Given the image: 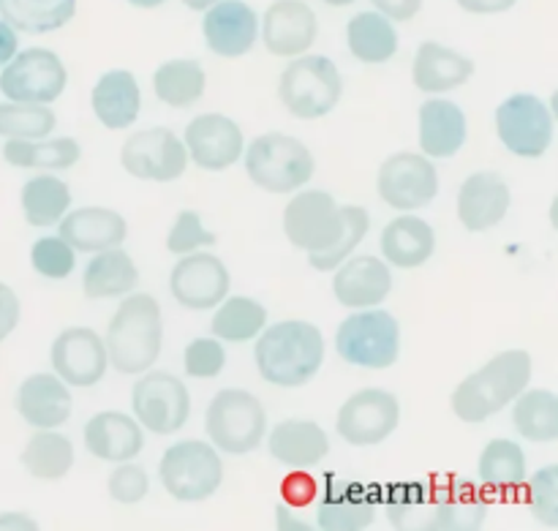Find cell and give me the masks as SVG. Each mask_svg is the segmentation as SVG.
I'll use <instances>...</instances> for the list:
<instances>
[{"mask_svg": "<svg viewBox=\"0 0 558 531\" xmlns=\"http://www.w3.org/2000/svg\"><path fill=\"white\" fill-rule=\"evenodd\" d=\"M480 480L496 496H510L526 483V456L510 439H494L480 456Z\"/></svg>", "mask_w": 558, "mask_h": 531, "instance_id": "cell-36", "label": "cell"}, {"mask_svg": "<svg viewBox=\"0 0 558 531\" xmlns=\"http://www.w3.org/2000/svg\"><path fill=\"white\" fill-rule=\"evenodd\" d=\"M319 36V22L305 0H276L262 16V41L276 58H298L308 52Z\"/></svg>", "mask_w": 558, "mask_h": 531, "instance_id": "cell-20", "label": "cell"}, {"mask_svg": "<svg viewBox=\"0 0 558 531\" xmlns=\"http://www.w3.org/2000/svg\"><path fill=\"white\" fill-rule=\"evenodd\" d=\"M65 65L52 49L33 47L16 52L0 74V93L16 104H52L63 96Z\"/></svg>", "mask_w": 558, "mask_h": 531, "instance_id": "cell-10", "label": "cell"}, {"mask_svg": "<svg viewBox=\"0 0 558 531\" xmlns=\"http://www.w3.org/2000/svg\"><path fill=\"white\" fill-rule=\"evenodd\" d=\"M158 478L167 494L178 502H205L218 491L223 480V463L216 447L207 442H178L163 452Z\"/></svg>", "mask_w": 558, "mask_h": 531, "instance_id": "cell-9", "label": "cell"}, {"mask_svg": "<svg viewBox=\"0 0 558 531\" xmlns=\"http://www.w3.org/2000/svg\"><path fill=\"white\" fill-rule=\"evenodd\" d=\"M510 202V185L496 172L469 174L458 191V218L469 232H485L505 221Z\"/></svg>", "mask_w": 558, "mask_h": 531, "instance_id": "cell-22", "label": "cell"}, {"mask_svg": "<svg viewBox=\"0 0 558 531\" xmlns=\"http://www.w3.org/2000/svg\"><path fill=\"white\" fill-rule=\"evenodd\" d=\"M82 156L80 142L71 136H58V140H9L3 145L5 164L20 169H71Z\"/></svg>", "mask_w": 558, "mask_h": 531, "instance_id": "cell-35", "label": "cell"}, {"mask_svg": "<svg viewBox=\"0 0 558 531\" xmlns=\"http://www.w3.org/2000/svg\"><path fill=\"white\" fill-rule=\"evenodd\" d=\"M76 0H0V16L20 33H52L69 25Z\"/></svg>", "mask_w": 558, "mask_h": 531, "instance_id": "cell-37", "label": "cell"}, {"mask_svg": "<svg viewBox=\"0 0 558 531\" xmlns=\"http://www.w3.org/2000/svg\"><path fill=\"white\" fill-rule=\"evenodd\" d=\"M325 363V338L311 322L287 319L267 327L256 341V369L276 387H300Z\"/></svg>", "mask_w": 558, "mask_h": 531, "instance_id": "cell-2", "label": "cell"}, {"mask_svg": "<svg viewBox=\"0 0 558 531\" xmlns=\"http://www.w3.org/2000/svg\"><path fill=\"white\" fill-rule=\"evenodd\" d=\"M401 423V407L392 393L368 387L349 398L336 418V431L354 447H371L390 439Z\"/></svg>", "mask_w": 558, "mask_h": 531, "instance_id": "cell-16", "label": "cell"}, {"mask_svg": "<svg viewBox=\"0 0 558 531\" xmlns=\"http://www.w3.org/2000/svg\"><path fill=\"white\" fill-rule=\"evenodd\" d=\"M349 52L360 63H387L398 52V33L392 22L379 11H363L354 14L347 25Z\"/></svg>", "mask_w": 558, "mask_h": 531, "instance_id": "cell-34", "label": "cell"}, {"mask_svg": "<svg viewBox=\"0 0 558 531\" xmlns=\"http://www.w3.org/2000/svg\"><path fill=\"white\" fill-rule=\"evenodd\" d=\"M16 325H20V298L14 289L0 281V341H5L16 330Z\"/></svg>", "mask_w": 558, "mask_h": 531, "instance_id": "cell-50", "label": "cell"}, {"mask_svg": "<svg viewBox=\"0 0 558 531\" xmlns=\"http://www.w3.org/2000/svg\"><path fill=\"white\" fill-rule=\"evenodd\" d=\"M512 425L518 434L537 445L558 439V398L550 390H523L515 401Z\"/></svg>", "mask_w": 558, "mask_h": 531, "instance_id": "cell-42", "label": "cell"}, {"mask_svg": "<svg viewBox=\"0 0 558 531\" xmlns=\"http://www.w3.org/2000/svg\"><path fill=\"white\" fill-rule=\"evenodd\" d=\"M183 145L196 167L223 172L243 156V131L227 114L207 112L191 120Z\"/></svg>", "mask_w": 558, "mask_h": 531, "instance_id": "cell-19", "label": "cell"}, {"mask_svg": "<svg viewBox=\"0 0 558 531\" xmlns=\"http://www.w3.org/2000/svg\"><path fill=\"white\" fill-rule=\"evenodd\" d=\"M69 385L58 374L27 376L16 393V412L33 429H60L71 418Z\"/></svg>", "mask_w": 558, "mask_h": 531, "instance_id": "cell-25", "label": "cell"}, {"mask_svg": "<svg viewBox=\"0 0 558 531\" xmlns=\"http://www.w3.org/2000/svg\"><path fill=\"white\" fill-rule=\"evenodd\" d=\"M390 289V267H387V262L376 260V256L343 260L336 267V278H332V294L347 309H371V305L385 303Z\"/></svg>", "mask_w": 558, "mask_h": 531, "instance_id": "cell-23", "label": "cell"}, {"mask_svg": "<svg viewBox=\"0 0 558 531\" xmlns=\"http://www.w3.org/2000/svg\"><path fill=\"white\" fill-rule=\"evenodd\" d=\"M131 5H136V9H158V5H163L167 0H129Z\"/></svg>", "mask_w": 558, "mask_h": 531, "instance_id": "cell-57", "label": "cell"}, {"mask_svg": "<svg viewBox=\"0 0 558 531\" xmlns=\"http://www.w3.org/2000/svg\"><path fill=\"white\" fill-rule=\"evenodd\" d=\"M16 55V31L0 20V65L9 63Z\"/></svg>", "mask_w": 558, "mask_h": 531, "instance_id": "cell-54", "label": "cell"}, {"mask_svg": "<svg viewBox=\"0 0 558 531\" xmlns=\"http://www.w3.org/2000/svg\"><path fill=\"white\" fill-rule=\"evenodd\" d=\"M327 491L316 510V521L325 531H363L374 523L376 496L360 483H336L327 474Z\"/></svg>", "mask_w": 558, "mask_h": 531, "instance_id": "cell-26", "label": "cell"}, {"mask_svg": "<svg viewBox=\"0 0 558 531\" xmlns=\"http://www.w3.org/2000/svg\"><path fill=\"white\" fill-rule=\"evenodd\" d=\"M341 216H343V232L338 234L336 243H332L330 249L308 254V262L314 270H319V273L336 270V267L341 265L343 260H349V254H352V251L363 243L365 234H368L371 216L365 213V207L347 205V207H341Z\"/></svg>", "mask_w": 558, "mask_h": 531, "instance_id": "cell-44", "label": "cell"}, {"mask_svg": "<svg viewBox=\"0 0 558 531\" xmlns=\"http://www.w3.org/2000/svg\"><path fill=\"white\" fill-rule=\"evenodd\" d=\"M11 527H22V529H38L36 523L31 521L27 516H0V529H11Z\"/></svg>", "mask_w": 558, "mask_h": 531, "instance_id": "cell-55", "label": "cell"}, {"mask_svg": "<svg viewBox=\"0 0 558 531\" xmlns=\"http://www.w3.org/2000/svg\"><path fill=\"white\" fill-rule=\"evenodd\" d=\"M90 107L101 125L109 131H120L134 125L140 118L142 93L136 85V76L125 69H112L96 82L90 93Z\"/></svg>", "mask_w": 558, "mask_h": 531, "instance_id": "cell-30", "label": "cell"}, {"mask_svg": "<svg viewBox=\"0 0 558 531\" xmlns=\"http://www.w3.org/2000/svg\"><path fill=\"white\" fill-rule=\"evenodd\" d=\"M54 123L58 118L47 104H0V136L5 140H44Z\"/></svg>", "mask_w": 558, "mask_h": 531, "instance_id": "cell-43", "label": "cell"}, {"mask_svg": "<svg viewBox=\"0 0 558 531\" xmlns=\"http://www.w3.org/2000/svg\"><path fill=\"white\" fill-rule=\"evenodd\" d=\"M379 245L385 262L401 267V270H414L434 256L436 232L423 218L398 216L385 227Z\"/></svg>", "mask_w": 558, "mask_h": 531, "instance_id": "cell-32", "label": "cell"}, {"mask_svg": "<svg viewBox=\"0 0 558 531\" xmlns=\"http://www.w3.org/2000/svg\"><path fill=\"white\" fill-rule=\"evenodd\" d=\"M107 488L109 496H112L118 505H136V502L145 499L147 491H150V478H147V472L142 467L123 461L118 463V469H112V474H109L107 480Z\"/></svg>", "mask_w": 558, "mask_h": 531, "instance_id": "cell-49", "label": "cell"}, {"mask_svg": "<svg viewBox=\"0 0 558 531\" xmlns=\"http://www.w3.org/2000/svg\"><path fill=\"white\" fill-rule=\"evenodd\" d=\"M52 369L65 385L71 387H85L98 385L109 369L107 347H104L101 336L90 327H69L60 333L52 341Z\"/></svg>", "mask_w": 558, "mask_h": 531, "instance_id": "cell-17", "label": "cell"}, {"mask_svg": "<svg viewBox=\"0 0 558 531\" xmlns=\"http://www.w3.org/2000/svg\"><path fill=\"white\" fill-rule=\"evenodd\" d=\"M85 447L101 461H134L145 447V434L136 420L123 412H101L85 425Z\"/></svg>", "mask_w": 558, "mask_h": 531, "instance_id": "cell-27", "label": "cell"}, {"mask_svg": "<svg viewBox=\"0 0 558 531\" xmlns=\"http://www.w3.org/2000/svg\"><path fill=\"white\" fill-rule=\"evenodd\" d=\"M343 93L341 71L325 55H298L283 69L278 82V98L289 114L300 120H316L338 107Z\"/></svg>", "mask_w": 558, "mask_h": 531, "instance_id": "cell-5", "label": "cell"}, {"mask_svg": "<svg viewBox=\"0 0 558 531\" xmlns=\"http://www.w3.org/2000/svg\"><path fill=\"white\" fill-rule=\"evenodd\" d=\"M387 516L398 531H477L485 499L458 480L401 483L387 491Z\"/></svg>", "mask_w": 558, "mask_h": 531, "instance_id": "cell-1", "label": "cell"}, {"mask_svg": "<svg viewBox=\"0 0 558 531\" xmlns=\"http://www.w3.org/2000/svg\"><path fill=\"white\" fill-rule=\"evenodd\" d=\"M270 456L283 467L308 469L330 456V439L311 420H283L270 434Z\"/></svg>", "mask_w": 558, "mask_h": 531, "instance_id": "cell-31", "label": "cell"}, {"mask_svg": "<svg viewBox=\"0 0 558 531\" xmlns=\"http://www.w3.org/2000/svg\"><path fill=\"white\" fill-rule=\"evenodd\" d=\"M185 5H189L191 11H207L213 3H218V0H183Z\"/></svg>", "mask_w": 558, "mask_h": 531, "instance_id": "cell-56", "label": "cell"}, {"mask_svg": "<svg viewBox=\"0 0 558 531\" xmlns=\"http://www.w3.org/2000/svg\"><path fill=\"white\" fill-rule=\"evenodd\" d=\"M245 172L262 191L292 194L314 178L316 161L298 136L262 134L245 150Z\"/></svg>", "mask_w": 558, "mask_h": 531, "instance_id": "cell-6", "label": "cell"}, {"mask_svg": "<svg viewBox=\"0 0 558 531\" xmlns=\"http://www.w3.org/2000/svg\"><path fill=\"white\" fill-rule=\"evenodd\" d=\"M341 232V207L327 191H303V194L292 196L283 210V234L294 249L305 251V254L330 249Z\"/></svg>", "mask_w": 558, "mask_h": 531, "instance_id": "cell-14", "label": "cell"}, {"mask_svg": "<svg viewBox=\"0 0 558 531\" xmlns=\"http://www.w3.org/2000/svg\"><path fill=\"white\" fill-rule=\"evenodd\" d=\"M205 429L218 450L227 456H245L265 439V407L248 390H221L207 407Z\"/></svg>", "mask_w": 558, "mask_h": 531, "instance_id": "cell-7", "label": "cell"}, {"mask_svg": "<svg viewBox=\"0 0 558 531\" xmlns=\"http://www.w3.org/2000/svg\"><path fill=\"white\" fill-rule=\"evenodd\" d=\"M136 283H140V270L120 245L98 251L96 260H90L85 276H82V289H85V298L90 300L120 298V294L134 292Z\"/></svg>", "mask_w": 558, "mask_h": 531, "instance_id": "cell-33", "label": "cell"}, {"mask_svg": "<svg viewBox=\"0 0 558 531\" xmlns=\"http://www.w3.org/2000/svg\"><path fill=\"white\" fill-rule=\"evenodd\" d=\"M316 494V483L308 474H292V478L283 483V496L289 502H300V505H308Z\"/></svg>", "mask_w": 558, "mask_h": 531, "instance_id": "cell-52", "label": "cell"}, {"mask_svg": "<svg viewBox=\"0 0 558 531\" xmlns=\"http://www.w3.org/2000/svg\"><path fill=\"white\" fill-rule=\"evenodd\" d=\"M376 189L396 210H420L439 194V174L423 153H396L379 167Z\"/></svg>", "mask_w": 558, "mask_h": 531, "instance_id": "cell-15", "label": "cell"}, {"mask_svg": "<svg viewBox=\"0 0 558 531\" xmlns=\"http://www.w3.org/2000/svg\"><path fill=\"white\" fill-rule=\"evenodd\" d=\"M207 49L221 58H243L259 36V16L243 0H218L202 20Z\"/></svg>", "mask_w": 558, "mask_h": 531, "instance_id": "cell-21", "label": "cell"}, {"mask_svg": "<svg viewBox=\"0 0 558 531\" xmlns=\"http://www.w3.org/2000/svg\"><path fill=\"white\" fill-rule=\"evenodd\" d=\"M129 234V224L118 210L109 207H80L60 218V234L65 243L82 254L118 249Z\"/></svg>", "mask_w": 558, "mask_h": 531, "instance_id": "cell-24", "label": "cell"}, {"mask_svg": "<svg viewBox=\"0 0 558 531\" xmlns=\"http://www.w3.org/2000/svg\"><path fill=\"white\" fill-rule=\"evenodd\" d=\"M501 145L521 158H539L554 142V112L534 93H515L496 109Z\"/></svg>", "mask_w": 558, "mask_h": 531, "instance_id": "cell-11", "label": "cell"}, {"mask_svg": "<svg viewBox=\"0 0 558 531\" xmlns=\"http://www.w3.org/2000/svg\"><path fill=\"white\" fill-rule=\"evenodd\" d=\"M120 164L136 180L172 183L189 167V150L172 129L136 131L120 150Z\"/></svg>", "mask_w": 558, "mask_h": 531, "instance_id": "cell-13", "label": "cell"}, {"mask_svg": "<svg viewBox=\"0 0 558 531\" xmlns=\"http://www.w3.org/2000/svg\"><path fill=\"white\" fill-rule=\"evenodd\" d=\"M216 234L207 232L199 221V213L194 210H180L178 213V221L174 227L169 229V238H167V249L172 254L185 256V254H194V251L207 249V245L216 243Z\"/></svg>", "mask_w": 558, "mask_h": 531, "instance_id": "cell-47", "label": "cell"}, {"mask_svg": "<svg viewBox=\"0 0 558 531\" xmlns=\"http://www.w3.org/2000/svg\"><path fill=\"white\" fill-rule=\"evenodd\" d=\"M374 9L379 14H385L387 20H398V22H409L420 14L423 9V0H371Z\"/></svg>", "mask_w": 558, "mask_h": 531, "instance_id": "cell-51", "label": "cell"}, {"mask_svg": "<svg viewBox=\"0 0 558 531\" xmlns=\"http://www.w3.org/2000/svg\"><path fill=\"white\" fill-rule=\"evenodd\" d=\"M267 325L265 305L256 303L254 298L245 294H234V298H223L221 309L216 311L210 322L213 336L229 343H245L254 341Z\"/></svg>", "mask_w": 558, "mask_h": 531, "instance_id": "cell-41", "label": "cell"}, {"mask_svg": "<svg viewBox=\"0 0 558 531\" xmlns=\"http://www.w3.org/2000/svg\"><path fill=\"white\" fill-rule=\"evenodd\" d=\"M532 382V354L523 349L496 354L452 393V412L463 423H485L515 401Z\"/></svg>", "mask_w": 558, "mask_h": 531, "instance_id": "cell-3", "label": "cell"}, {"mask_svg": "<svg viewBox=\"0 0 558 531\" xmlns=\"http://www.w3.org/2000/svg\"><path fill=\"white\" fill-rule=\"evenodd\" d=\"M207 74L196 60H167L153 74V90L158 101L172 109H185L205 96Z\"/></svg>", "mask_w": 558, "mask_h": 531, "instance_id": "cell-38", "label": "cell"}, {"mask_svg": "<svg viewBox=\"0 0 558 531\" xmlns=\"http://www.w3.org/2000/svg\"><path fill=\"white\" fill-rule=\"evenodd\" d=\"M327 5H336V9H341V5H352L354 0H325Z\"/></svg>", "mask_w": 558, "mask_h": 531, "instance_id": "cell-58", "label": "cell"}, {"mask_svg": "<svg viewBox=\"0 0 558 531\" xmlns=\"http://www.w3.org/2000/svg\"><path fill=\"white\" fill-rule=\"evenodd\" d=\"M172 298L189 311H210L229 294V270L213 254H185L169 276Z\"/></svg>", "mask_w": 558, "mask_h": 531, "instance_id": "cell-18", "label": "cell"}, {"mask_svg": "<svg viewBox=\"0 0 558 531\" xmlns=\"http://www.w3.org/2000/svg\"><path fill=\"white\" fill-rule=\"evenodd\" d=\"M474 74V63L466 55L439 41L420 44L412 63V82L423 93H447L466 85Z\"/></svg>", "mask_w": 558, "mask_h": 531, "instance_id": "cell-28", "label": "cell"}, {"mask_svg": "<svg viewBox=\"0 0 558 531\" xmlns=\"http://www.w3.org/2000/svg\"><path fill=\"white\" fill-rule=\"evenodd\" d=\"M33 270L52 281H63L76 265V251L63 238H41L31 249Z\"/></svg>", "mask_w": 558, "mask_h": 531, "instance_id": "cell-45", "label": "cell"}, {"mask_svg": "<svg viewBox=\"0 0 558 531\" xmlns=\"http://www.w3.org/2000/svg\"><path fill=\"white\" fill-rule=\"evenodd\" d=\"M185 374L194 379H216L227 365V352L216 338H194L183 354Z\"/></svg>", "mask_w": 558, "mask_h": 531, "instance_id": "cell-48", "label": "cell"}, {"mask_svg": "<svg viewBox=\"0 0 558 531\" xmlns=\"http://www.w3.org/2000/svg\"><path fill=\"white\" fill-rule=\"evenodd\" d=\"M109 365L120 374H145L153 369L163 347L161 305L153 294H131L114 311L107 327Z\"/></svg>", "mask_w": 558, "mask_h": 531, "instance_id": "cell-4", "label": "cell"}, {"mask_svg": "<svg viewBox=\"0 0 558 531\" xmlns=\"http://www.w3.org/2000/svg\"><path fill=\"white\" fill-rule=\"evenodd\" d=\"M131 407L142 429L150 434H178L191 418L189 387L180 376L167 371H145V376L134 385Z\"/></svg>", "mask_w": 558, "mask_h": 531, "instance_id": "cell-12", "label": "cell"}, {"mask_svg": "<svg viewBox=\"0 0 558 531\" xmlns=\"http://www.w3.org/2000/svg\"><path fill=\"white\" fill-rule=\"evenodd\" d=\"M456 3L469 14H501L510 11L518 0H456Z\"/></svg>", "mask_w": 558, "mask_h": 531, "instance_id": "cell-53", "label": "cell"}, {"mask_svg": "<svg viewBox=\"0 0 558 531\" xmlns=\"http://www.w3.org/2000/svg\"><path fill=\"white\" fill-rule=\"evenodd\" d=\"M526 505L543 527L558 529V467L539 469L529 480Z\"/></svg>", "mask_w": 558, "mask_h": 531, "instance_id": "cell-46", "label": "cell"}, {"mask_svg": "<svg viewBox=\"0 0 558 531\" xmlns=\"http://www.w3.org/2000/svg\"><path fill=\"white\" fill-rule=\"evenodd\" d=\"M336 352L349 365L385 371L401 354V327L387 311H360L347 316L338 327Z\"/></svg>", "mask_w": 558, "mask_h": 531, "instance_id": "cell-8", "label": "cell"}, {"mask_svg": "<svg viewBox=\"0 0 558 531\" xmlns=\"http://www.w3.org/2000/svg\"><path fill=\"white\" fill-rule=\"evenodd\" d=\"M466 142V114L456 101L428 98L420 107V150L428 158H452Z\"/></svg>", "mask_w": 558, "mask_h": 531, "instance_id": "cell-29", "label": "cell"}, {"mask_svg": "<svg viewBox=\"0 0 558 531\" xmlns=\"http://www.w3.org/2000/svg\"><path fill=\"white\" fill-rule=\"evenodd\" d=\"M71 205V189L54 174H36L22 185V213L31 227H54Z\"/></svg>", "mask_w": 558, "mask_h": 531, "instance_id": "cell-39", "label": "cell"}, {"mask_svg": "<svg viewBox=\"0 0 558 531\" xmlns=\"http://www.w3.org/2000/svg\"><path fill=\"white\" fill-rule=\"evenodd\" d=\"M22 467L36 480H63L74 467V445L63 434H52V429H38L22 450Z\"/></svg>", "mask_w": 558, "mask_h": 531, "instance_id": "cell-40", "label": "cell"}]
</instances>
